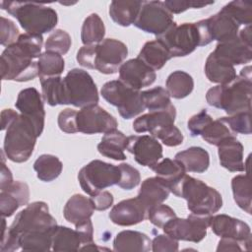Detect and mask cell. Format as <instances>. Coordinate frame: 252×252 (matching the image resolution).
<instances>
[{
    "mask_svg": "<svg viewBox=\"0 0 252 252\" xmlns=\"http://www.w3.org/2000/svg\"><path fill=\"white\" fill-rule=\"evenodd\" d=\"M94 45H84L78 52L76 59L78 63L88 69H94Z\"/></svg>",
    "mask_w": 252,
    "mask_h": 252,
    "instance_id": "obj_56",
    "label": "cell"
},
{
    "mask_svg": "<svg viewBox=\"0 0 252 252\" xmlns=\"http://www.w3.org/2000/svg\"><path fill=\"white\" fill-rule=\"evenodd\" d=\"M213 121V118L208 114L206 109L191 116L187 122V128L192 137L201 135L202 131Z\"/></svg>",
    "mask_w": 252,
    "mask_h": 252,
    "instance_id": "obj_52",
    "label": "cell"
},
{
    "mask_svg": "<svg viewBox=\"0 0 252 252\" xmlns=\"http://www.w3.org/2000/svg\"><path fill=\"white\" fill-rule=\"evenodd\" d=\"M80 250H87V251H101V250H106V251H108L109 249L103 248V247H99V246H97L95 243L92 242V243H89V244H85L84 246H82V247L80 248Z\"/></svg>",
    "mask_w": 252,
    "mask_h": 252,
    "instance_id": "obj_63",
    "label": "cell"
},
{
    "mask_svg": "<svg viewBox=\"0 0 252 252\" xmlns=\"http://www.w3.org/2000/svg\"><path fill=\"white\" fill-rule=\"evenodd\" d=\"M14 182L13 175L11 170L5 164L4 152H2V164H1V180H0V189L3 190L10 186Z\"/></svg>",
    "mask_w": 252,
    "mask_h": 252,
    "instance_id": "obj_60",
    "label": "cell"
},
{
    "mask_svg": "<svg viewBox=\"0 0 252 252\" xmlns=\"http://www.w3.org/2000/svg\"><path fill=\"white\" fill-rule=\"evenodd\" d=\"M76 120L78 132L87 135L105 134L118 126L116 118L97 104L81 108L77 112Z\"/></svg>",
    "mask_w": 252,
    "mask_h": 252,
    "instance_id": "obj_15",
    "label": "cell"
},
{
    "mask_svg": "<svg viewBox=\"0 0 252 252\" xmlns=\"http://www.w3.org/2000/svg\"><path fill=\"white\" fill-rule=\"evenodd\" d=\"M43 100L50 106L64 104L63 79L61 76L39 79Z\"/></svg>",
    "mask_w": 252,
    "mask_h": 252,
    "instance_id": "obj_41",
    "label": "cell"
},
{
    "mask_svg": "<svg viewBox=\"0 0 252 252\" xmlns=\"http://www.w3.org/2000/svg\"><path fill=\"white\" fill-rule=\"evenodd\" d=\"M175 159L179 160L186 172H205L210 165V155L201 147H190L175 155Z\"/></svg>",
    "mask_w": 252,
    "mask_h": 252,
    "instance_id": "obj_31",
    "label": "cell"
},
{
    "mask_svg": "<svg viewBox=\"0 0 252 252\" xmlns=\"http://www.w3.org/2000/svg\"><path fill=\"white\" fill-rule=\"evenodd\" d=\"M72 44V39L70 34L61 29L55 30L47 37L44 47L46 51L56 52L60 55L66 54Z\"/></svg>",
    "mask_w": 252,
    "mask_h": 252,
    "instance_id": "obj_45",
    "label": "cell"
},
{
    "mask_svg": "<svg viewBox=\"0 0 252 252\" xmlns=\"http://www.w3.org/2000/svg\"><path fill=\"white\" fill-rule=\"evenodd\" d=\"M231 189L236 205L250 215L252 206V191L249 173L234 176L231 180Z\"/></svg>",
    "mask_w": 252,
    "mask_h": 252,
    "instance_id": "obj_36",
    "label": "cell"
},
{
    "mask_svg": "<svg viewBox=\"0 0 252 252\" xmlns=\"http://www.w3.org/2000/svg\"><path fill=\"white\" fill-rule=\"evenodd\" d=\"M120 176L118 165L94 159L80 169L78 180L85 193L94 196L107 187L117 185Z\"/></svg>",
    "mask_w": 252,
    "mask_h": 252,
    "instance_id": "obj_8",
    "label": "cell"
},
{
    "mask_svg": "<svg viewBox=\"0 0 252 252\" xmlns=\"http://www.w3.org/2000/svg\"><path fill=\"white\" fill-rule=\"evenodd\" d=\"M172 57H184L200 46V35L195 23H176L163 34L158 36Z\"/></svg>",
    "mask_w": 252,
    "mask_h": 252,
    "instance_id": "obj_10",
    "label": "cell"
},
{
    "mask_svg": "<svg viewBox=\"0 0 252 252\" xmlns=\"http://www.w3.org/2000/svg\"><path fill=\"white\" fill-rule=\"evenodd\" d=\"M19 236L12 232L6 225L5 218L2 217V236H1V252H12L20 249Z\"/></svg>",
    "mask_w": 252,
    "mask_h": 252,
    "instance_id": "obj_54",
    "label": "cell"
},
{
    "mask_svg": "<svg viewBox=\"0 0 252 252\" xmlns=\"http://www.w3.org/2000/svg\"><path fill=\"white\" fill-rule=\"evenodd\" d=\"M54 230L21 234L19 236V243L21 249L27 252H39L51 250Z\"/></svg>",
    "mask_w": 252,
    "mask_h": 252,
    "instance_id": "obj_38",
    "label": "cell"
},
{
    "mask_svg": "<svg viewBox=\"0 0 252 252\" xmlns=\"http://www.w3.org/2000/svg\"><path fill=\"white\" fill-rule=\"evenodd\" d=\"M148 208L138 198L126 199L112 207L108 217L110 220L120 226H131L145 220Z\"/></svg>",
    "mask_w": 252,
    "mask_h": 252,
    "instance_id": "obj_20",
    "label": "cell"
},
{
    "mask_svg": "<svg viewBox=\"0 0 252 252\" xmlns=\"http://www.w3.org/2000/svg\"><path fill=\"white\" fill-rule=\"evenodd\" d=\"M163 4L167 8V10L173 15V14L183 13L190 8L200 9V8L212 5L214 4V1L204 2V1H193V0H166V1H163Z\"/></svg>",
    "mask_w": 252,
    "mask_h": 252,
    "instance_id": "obj_51",
    "label": "cell"
},
{
    "mask_svg": "<svg viewBox=\"0 0 252 252\" xmlns=\"http://www.w3.org/2000/svg\"><path fill=\"white\" fill-rule=\"evenodd\" d=\"M212 215L190 214L186 219L174 218L167 221L162 229L164 233L176 240L198 243L207 235Z\"/></svg>",
    "mask_w": 252,
    "mask_h": 252,
    "instance_id": "obj_12",
    "label": "cell"
},
{
    "mask_svg": "<svg viewBox=\"0 0 252 252\" xmlns=\"http://www.w3.org/2000/svg\"><path fill=\"white\" fill-rule=\"evenodd\" d=\"M77 112L78 111H76L75 109L66 108L59 113L57 122L61 131L68 134L78 133L77 120H76Z\"/></svg>",
    "mask_w": 252,
    "mask_h": 252,
    "instance_id": "obj_53",
    "label": "cell"
},
{
    "mask_svg": "<svg viewBox=\"0 0 252 252\" xmlns=\"http://www.w3.org/2000/svg\"><path fill=\"white\" fill-rule=\"evenodd\" d=\"M178 240L165 234H158L152 240V251L154 252H175L178 251Z\"/></svg>",
    "mask_w": 252,
    "mask_h": 252,
    "instance_id": "obj_55",
    "label": "cell"
},
{
    "mask_svg": "<svg viewBox=\"0 0 252 252\" xmlns=\"http://www.w3.org/2000/svg\"><path fill=\"white\" fill-rule=\"evenodd\" d=\"M205 74L208 80L219 85L231 83L236 78L234 66L218 59L213 52L207 57L205 63Z\"/></svg>",
    "mask_w": 252,
    "mask_h": 252,
    "instance_id": "obj_32",
    "label": "cell"
},
{
    "mask_svg": "<svg viewBox=\"0 0 252 252\" xmlns=\"http://www.w3.org/2000/svg\"><path fill=\"white\" fill-rule=\"evenodd\" d=\"M238 26H249L252 22V4L246 1L235 0L224 5L221 10Z\"/></svg>",
    "mask_w": 252,
    "mask_h": 252,
    "instance_id": "obj_42",
    "label": "cell"
},
{
    "mask_svg": "<svg viewBox=\"0 0 252 252\" xmlns=\"http://www.w3.org/2000/svg\"><path fill=\"white\" fill-rule=\"evenodd\" d=\"M64 104L84 108L96 105L99 97L95 83L85 70L74 68L63 78Z\"/></svg>",
    "mask_w": 252,
    "mask_h": 252,
    "instance_id": "obj_6",
    "label": "cell"
},
{
    "mask_svg": "<svg viewBox=\"0 0 252 252\" xmlns=\"http://www.w3.org/2000/svg\"><path fill=\"white\" fill-rule=\"evenodd\" d=\"M113 250L118 252H148L152 250V240L141 231L122 230L116 234L113 240Z\"/></svg>",
    "mask_w": 252,
    "mask_h": 252,
    "instance_id": "obj_26",
    "label": "cell"
},
{
    "mask_svg": "<svg viewBox=\"0 0 252 252\" xmlns=\"http://www.w3.org/2000/svg\"><path fill=\"white\" fill-rule=\"evenodd\" d=\"M213 54L220 60L234 65L250 63L252 59V46L244 43L238 35L224 42H218Z\"/></svg>",
    "mask_w": 252,
    "mask_h": 252,
    "instance_id": "obj_21",
    "label": "cell"
},
{
    "mask_svg": "<svg viewBox=\"0 0 252 252\" xmlns=\"http://www.w3.org/2000/svg\"><path fill=\"white\" fill-rule=\"evenodd\" d=\"M94 212V207L91 198H87L81 194H75L65 204L63 216L68 222L77 225L90 220Z\"/></svg>",
    "mask_w": 252,
    "mask_h": 252,
    "instance_id": "obj_25",
    "label": "cell"
},
{
    "mask_svg": "<svg viewBox=\"0 0 252 252\" xmlns=\"http://www.w3.org/2000/svg\"><path fill=\"white\" fill-rule=\"evenodd\" d=\"M194 89V80L188 73L176 70L172 72L166 79L165 90L168 94L176 99L188 96Z\"/></svg>",
    "mask_w": 252,
    "mask_h": 252,
    "instance_id": "obj_34",
    "label": "cell"
},
{
    "mask_svg": "<svg viewBox=\"0 0 252 252\" xmlns=\"http://www.w3.org/2000/svg\"><path fill=\"white\" fill-rule=\"evenodd\" d=\"M151 169H153L157 176L166 184L169 190H171V188L186 174V170L179 160L168 158L160 159Z\"/></svg>",
    "mask_w": 252,
    "mask_h": 252,
    "instance_id": "obj_33",
    "label": "cell"
},
{
    "mask_svg": "<svg viewBox=\"0 0 252 252\" xmlns=\"http://www.w3.org/2000/svg\"><path fill=\"white\" fill-rule=\"evenodd\" d=\"M176 213L169 206L164 204L155 205L148 210L147 218L157 227L162 228L163 225L171 219L176 218Z\"/></svg>",
    "mask_w": 252,
    "mask_h": 252,
    "instance_id": "obj_47",
    "label": "cell"
},
{
    "mask_svg": "<svg viewBox=\"0 0 252 252\" xmlns=\"http://www.w3.org/2000/svg\"><path fill=\"white\" fill-rule=\"evenodd\" d=\"M128 55L126 44L115 38H104L94 46V70L101 74L116 73Z\"/></svg>",
    "mask_w": 252,
    "mask_h": 252,
    "instance_id": "obj_14",
    "label": "cell"
},
{
    "mask_svg": "<svg viewBox=\"0 0 252 252\" xmlns=\"http://www.w3.org/2000/svg\"><path fill=\"white\" fill-rule=\"evenodd\" d=\"M38 66V77L39 79H44L48 77L60 76L65 68V62L62 55L46 51L41 53L37 59Z\"/></svg>",
    "mask_w": 252,
    "mask_h": 252,
    "instance_id": "obj_40",
    "label": "cell"
},
{
    "mask_svg": "<svg viewBox=\"0 0 252 252\" xmlns=\"http://www.w3.org/2000/svg\"><path fill=\"white\" fill-rule=\"evenodd\" d=\"M126 150L139 164L150 168L162 158V146L151 135L129 136Z\"/></svg>",
    "mask_w": 252,
    "mask_h": 252,
    "instance_id": "obj_17",
    "label": "cell"
},
{
    "mask_svg": "<svg viewBox=\"0 0 252 252\" xmlns=\"http://www.w3.org/2000/svg\"><path fill=\"white\" fill-rule=\"evenodd\" d=\"M175 24L173 15L162 1H143L142 8L134 23L139 30L160 36Z\"/></svg>",
    "mask_w": 252,
    "mask_h": 252,
    "instance_id": "obj_11",
    "label": "cell"
},
{
    "mask_svg": "<svg viewBox=\"0 0 252 252\" xmlns=\"http://www.w3.org/2000/svg\"><path fill=\"white\" fill-rule=\"evenodd\" d=\"M0 6L16 18L27 33L42 35L57 25L58 16L54 9L35 2L1 1Z\"/></svg>",
    "mask_w": 252,
    "mask_h": 252,
    "instance_id": "obj_3",
    "label": "cell"
},
{
    "mask_svg": "<svg viewBox=\"0 0 252 252\" xmlns=\"http://www.w3.org/2000/svg\"><path fill=\"white\" fill-rule=\"evenodd\" d=\"M151 136L159 139L163 145L167 147H176L183 142V134L174 124L161 127L155 131Z\"/></svg>",
    "mask_w": 252,
    "mask_h": 252,
    "instance_id": "obj_48",
    "label": "cell"
},
{
    "mask_svg": "<svg viewBox=\"0 0 252 252\" xmlns=\"http://www.w3.org/2000/svg\"><path fill=\"white\" fill-rule=\"evenodd\" d=\"M33 169L39 180L43 182H51L61 174L63 163L56 156L44 154L35 159Z\"/></svg>",
    "mask_w": 252,
    "mask_h": 252,
    "instance_id": "obj_35",
    "label": "cell"
},
{
    "mask_svg": "<svg viewBox=\"0 0 252 252\" xmlns=\"http://www.w3.org/2000/svg\"><path fill=\"white\" fill-rule=\"evenodd\" d=\"M56 226V220L49 214L47 204L36 201L18 213L9 228L20 236L24 233L54 230Z\"/></svg>",
    "mask_w": 252,
    "mask_h": 252,
    "instance_id": "obj_9",
    "label": "cell"
},
{
    "mask_svg": "<svg viewBox=\"0 0 252 252\" xmlns=\"http://www.w3.org/2000/svg\"><path fill=\"white\" fill-rule=\"evenodd\" d=\"M81 238L76 229L57 225L52 237L53 251H78L81 248Z\"/></svg>",
    "mask_w": 252,
    "mask_h": 252,
    "instance_id": "obj_39",
    "label": "cell"
},
{
    "mask_svg": "<svg viewBox=\"0 0 252 252\" xmlns=\"http://www.w3.org/2000/svg\"><path fill=\"white\" fill-rule=\"evenodd\" d=\"M20 114L27 117L33 124L36 134L39 137L44 128L45 111L43 106V98L38 91L34 88H27L22 90L15 103Z\"/></svg>",
    "mask_w": 252,
    "mask_h": 252,
    "instance_id": "obj_16",
    "label": "cell"
},
{
    "mask_svg": "<svg viewBox=\"0 0 252 252\" xmlns=\"http://www.w3.org/2000/svg\"><path fill=\"white\" fill-rule=\"evenodd\" d=\"M210 227L220 238H232L251 247V229L243 220L227 215L212 216Z\"/></svg>",
    "mask_w": 252,
    "mask_h": 252,
    "instance_id": "obj_18",
    "label": "cell"
},
{
    "mask_svg": "<svg viewBox=\"0 0 252 252\" xmlns=\"http://www.w3.org/2000/svg\"><path fill=\"white\" fill-rule=\"evenodd\" d=\"M170 192L185 199L192 214L213 215L222 207V198L217 189L187 174L171 188Z\"/></svg>",
    "mask_w": 252,
    "mask_h": 252,
    "instance_id": "obj_4",
    "label": "cell"
},
{
    "mask_svg": "<svg viewBox=\"0 0 252 252\" xmlns=\"http://www.w3.org/2000/svg\"><path fill=\"white\" fill-rule=\"evenodd\" d=\"M118 71V80L137 91H140L144 87L151 86L157 78L156 72L139 58L127 60L120 66Z\"/></svg>",
    "mask_w": 252,
    "mask_h": 252,
    "instance_id": "obj_19",
    "label": "cell"
},
{
    "mask_svg": "<svg viewBox=\"0 0 252 252\" xmlns=\"http://www.w3.org/2000/svg\"><path fill=\"white\" fill-rule=\"evenodd\" d=\"M241 244H244V246H246V250H250V247H248L243 242H240L232 238H220L217 247V251H243L244 249L243 247H241Z\"/></svg>",
    "mask_w": 252,
    "mask_h": 252,
    "instance_id": "obj_59",
    "label": "cell"
},
{
    "mask_svg": "<svg viewBox=\"0 0 252 252\" xmlns=\"http://www.w3.org/2000/svg\"><path fill=\"white\" fill-rule=\"evenodd\" d=\"M127 144L128 137L121 131L114 129L103 135L97 145V151L100 155L114 160H124L126 159L124 150H126Z\"/></svg>",
    "mask_w": 252,
    "mask_h": 252,
    "instance_id": "obj_28",
    "label": "cell"
},
{
    "mask_svg": "<svg viewBox=\"0 0 252 252\" xmlns=\"http://www.w3.org/2000/svg\"><path fill=\"white\" fill-rule=\"evenodd\" d=\"M19 115V113L11 108L4 109L1 112V130L4 131L7 129L8 125Z\"/></svg>",
    "mask_w": 252,
    "mask_h": 252,
    "instance_id": "obj_61",
    "label": "cell"
},
{
    "mask_svg": "<svg viewBox=\"0 0 252 252\" xmlns=\"http://www.w3.org/2000/svg\"><path fill=\"white\" fill-rule=\"evenodd\" d=\"M75 227L80 235L82 244L85 245L94 242V226L91 219L75 225Z\"/></svg>",
    "mask_w": 252,
    "mask_h": 252,
    "instance_id": "obj_58",
    "label": "cell"
},
{
    "mask_svg": "<svg viewBox=\"0 0 252 252\" xmlns=\"http://www.w3.org/2000/svg\"><path fill=\"white\" fill-rule=\"evenodd\" d=\"M220 163L230 172H242L245 170L243 161V145L235 135L223 140L218 146Z\"/></svg>",
    "mask_w": 252,
    "mask_h": 252,
    "instance_id": "obj_24",
    "label": "cell"
},
{
    "mask_svg": "<svg viewBox=\"0 0 252 252\" xmlns=\"http://www.w3.org/2000/svg\"><path fill=\"white\" fill-rule=\"evenodd\" d=\"M94 210L105 211L113 205L114 198L109 191H101L94 196H91Z\"/></svg>",
    "mask_w": 252,
    "mask_h": 252,
    "instance_id": "obj_57",
    "label": "cell"
},
{
    "mask_svg": "<svg viewBox=\"0 0 252 252\" xmlns=\"http://www.w3.org/2000/svg\"><path fill=\"white\" fill-rule=\"evenodd\" d=\"M35 128L31 120L19 114L7 127L3 152L13 162H25L32 155L36 139Z\"/></svg>",
    "mask_w": 252,
    "mask_h": 252,
    "instance_id": "obj_5",
    "label": "cell"
},
{
    "mask_svg": "<svg viewBox=\"0 0 252 252\" xmlns=\"http://www.w3.org/2000/svg\"><path fill=\"white\" fill-rule=\"evenodd\" d=\"M154 71L161 69L171 58L165 45L158 39L147 41L139 52L138 57Z\"/></svg>",
    "mask_w": 252,
    "mask_h": 252,
    "instance_id": "obj_30",
    "label": "cell"
},
{
    "mask_svg": "<svg viewBox=\"0 0 252 252\" xmlns=\"http://www.w3.org/2000/svg\"><path fill=\"white\" fill-rule=\"evenodd\" d=\"M170 190L166 184L158 176L150 177L142 182L138 198L148 208L163 203L169 196Z\"/></svg>",
    "mask_w": 252,
    "mask_h": 252,
    "instance_id": "obj_27",
    "label": "cell"
},
{
    "mask_svg": "<svg viewBox=\"0 0 252 252\" xmlns=\"http://www.w3.org/2000/svg\"><path fill=\"white\" fill-rule=\"evenodd\" d=\"M175 118L176 109L171 103L165 109L150 111L136 118L133 122V130L137 133L149 132L152 135L161 127L174 124Z\"/></svg>",
    "mask_w": 252,
    "mask_h": 252,
    "instance_id": "obj_23",
    "label": "cell"
},
{
    "mask_svg": "<svg viewBox=\"0 0 252 252\" xmlns=\"http://www.w3.org/2000/svg\"><path fill=\"white\" fill-rule=\"evenodd\" d=\"M102 97L115 106L124 119H131L142 113L146 107L142 92L134 90L119 80L106 82L101 88Z\"/></svg>",
    "mask_w": 252,
    "mask_h": 252,
    "instance_id": "obj_7",
    "label": "cell"
},
{
    "mask_svg": "<svg viewBox=\"0 0 252 252\" xmlns=\"http://www.w3.org/2000/svg\"><path fill=\"white\" fill-rule=\"evenodd\" d=\"M1 31H0V43L3 46H9L17 41L20 36L19 29L13 21L5 17H1Z\"/></svg>",
    "mask_w": 252,
    "mask_h": 252,
    "instance_id": "obj_50",
    "label": "cell"
},
{
    "mask_svg": "<svg viewBox=\"0 0 252 252\" xmlns=\"http://www.w3.org/2000/svg\"><path fill=\"white\" fill-rule=\"evenodd\" d=\"M251 66H246L231 83L209 89L206 94V100L211 106L232 115L251 110Z\"/></svg>",
    "mask_w": 252,
    "mask_h": 252,
    "instance_id": "obj_2",
    "label": "cell"
},
{
    "mask_svg": "<svg viewBox=\"0 0 252 252\" xmlns=\"http://www.w3.org/2000/svg\"><path fill=\"white\" fill-rule=\"evenodd\" d=\"M195 24L200 35V46L208 45L213 40L224 42L233 39L238 35L240 27L221 11Z\"/></svg>",
    "mask_w": 252,
    "mask_h": 252,
    "instance_id": "obj_13",
    "label": "cell"
},
{
    "mask_svg": "<svg viewBox=\"0 0 252 252\" xmlns=\"http://www.w3.org/2000/svg\"><path fill=\"white\" fill-rule=\"evenodd\" d=\"M233 135L234 133L231 132V130L220 118L213 120L201 133V136L205 142L217 147L223 140Z\"/></svg>",
    "mask_w": 252,
    "mask_h": 252,
    "instance_id": "obj_44",
    "label": "cell"
},
{
    "mask_svg": "<svg viewBox=\"0 0 252 252\" xmlns=\"http://www.w3.org/2000/svg\"><path fill=\"white\" fill-rule=\"evenodd\" d=\"M30 200V189L27 183L14 181L0 192V213L4 218L11 217L21 206Z\"/></svg>",
    "mask_w": 252,
    "mask_h": 252,
    "instance_id": "obj_22",
    "label": "cell"
},
{
    "mask_svg": "<svg viewBox=\"0 0 252 252\" xmlns=\"http://www.w3.org/2000/svg\"><path fill=\"white\" fill-rule=\"evenodd\" d=\"M142 97L145 107L149 109V111L162 110L171 104L170 95L167 91L160 86L142 92Z\"/></svg>",
    "mask_w": 252,
    "mask_h": 252,
    "instance_id": "obj_43",
    "label": "cell"
},
{
    "mask_svg": "<svg viewBox=\"0 0 252 252\" xmlns=\"http://www.w3.org/2000/svg\"><path fill=\"white\" fill-rule=\"evenodd\" d=\"M105 27L100 17L95 14H90L84 21L81 30V39L84 45H94L104 39Z\"/></svg>",
    "mask_w": 252,
    "mask_h": 252,
    "instance_id": "obj_37",
    "label": "cell"
},
{
    "mask_svg": "<svg viewBox=\"0 0 252 252\" xmlns=\"http://www.w3.org/2000/svg\"><path fill=\"white\" fill-rule=\"evenodd\" d=\"M142 5L143 1L115 0L109 5V16L118 26L129 27L134 25Z\"/></svg>",
    "mask_w": 252,
    "mask_h": 252,
    "instance_id": "obj_29",
    "label": "cell"
},
{
    "mask_svg": "<svg viewBox=\"0 0 252 252\" xmlns=\"http://www.w3.org/2000/svg\"><path fill=\"white\" fill-rule=\"evenodd\" d=\"M43 44L42 35L22 33L1 54V77L4 81L27 82L38 76L37 61Z\"/></svg>",
    "mask_w": 252,
    "mask_h": 252,
    "instance_id": "obj_1",
    "label": "cell"
},
{
    "mask_svg": "<svg viewBox=\"0 0 252 252\" xmlns=\"http://www.w3.org/2000/svg\"><path fill=\"white\" fill-rule=\"evenodd\" d=\"M238 37L246 44L251 45V25L246 26L244 29L238 32ZM252 46V45H251Z\"/></svg>",
    "mask_w": 252,
    "mask_h": 252,
    "instance_id": "obj_62",
    "label": "cell"
},
{
    "mask_svg": "<svg viewBox=\"0 0 252 252\" xmlns=\"http://www.w3.org/2000/svg\"><path fill=\"white\" fill-rule=\"evenodd\" d=\"M251 110L237 112L232 115L220 117V119L227 125V127L234 134H251V122H250Z\"/></svg>",
    "mask_w": 252,
    "mask_h": 252,
    "instance_id": "obj_46",
    "label": "cell"
},
{
    "mask_svg": "<svg viewBox=\"0 0 252 252\" xmlns=\"http://www.w3.org/2000/svg\"><path fill=\"white\" fill-rule=\"evenodd\" d=\"M120 169V180L117 185L124 190H132L140 184L141 175L137 168L129 163H120L118 165Z\"/></svg>",
    "mask_w": 252,
    "mask_h": 252,
    "instance_id": "obj_49",
    "label": "cell"
}]
</instances>
